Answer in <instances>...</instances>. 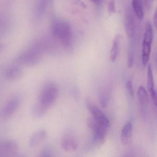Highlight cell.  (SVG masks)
Returning a JSON list of instances; mask_svg holds the SVG:
<instances>
[{"mask_svg": "<svg viewBox=\"0 0 157 157\" xmlns=\"http://www.w3.org/2000/svg\"><path fill=\"white\" fill-rule=\"evenodd\" d=\"M52 31L54 37L67 50L71 49L72 34L71 25L67 21L55 19L52 23Z\"/></svg>", "mask_w": 157, "mask_h": 157, "instance_id": "1", "label": "cell"}, {"mask_svg": "<svg viewBox=\"0 0 157 157\" xmlns=\"http://www.w3.org/2000/svg\"><path fill=\"white\" fill-rule=\"evenodd\" d=\"M43 51L42 43L36 42L18 55L16 59V62L24 66H34L40 61Z\"/></svg>", "mask_w": 157, "mask_h": 157, "instance_id": "2", "label": "cell"}, {"mask_svg": "<svg viewBox=\"0 0 157 157\" xmlns=\"http://www.w3.org/2000/svg\"><path fill=\"white\" fill-rule=\"evenodd\" d=\"M59 92V87L57 84L53 82L47 83L41 89L39 102L49 109L56 101Z\"/></svg>", "mask_w": 157, "mask_h": 157, "instance_id": "3", "label": "cell"}, {"mask_svg": "<svg viewBox=\"0 0 157 157\" xmlns=\"http://www.w3.org/2000/svg\"><path fill=\"white\" fill-rule=\"evenodd\" d=\"M154 39L153 28L149 22L146 23L142 50V63L146 66L150 59L152 44Z\"/></svg>", "mask_w": 157, "mask_h": 157, "instance_id": "4", "label": "cell"}, {"mask_svg": "<svg viewBox=\"0 0 157 157\" xmlns=\"http://www.w3.org/2000/svg\"><path fill=\"white\" fill-rule=\"evenodd\" d=\"M89 128L93 132L92 142L96 145H101L105 142L107 131L109 128L101 125L93 118H90L87 120Z\"/></svg>", "mask_w": 157, "mask_h": 157, "instance_id": "5", "label": "cell"}, {"mask_svg": "<svg viewBox=\"0 0 157 157\" xmlns=\"http://www.w3.org/2000/svg\"><path fill=\"white\" fill-rule=\"evenodd\" d=\"M20 103L21 99L19 96H15L10 99L0 110V120L10 119L18 109Z\"/></svg>", "mask_w": 157, "mask_h": 157, "instance_id": "6", "label": "cell"}, {"mask_svg": "<svg viewBox=\"0 0 157 157\" xmlns=\"http://www.w3.org/2000/svg\"><path fill=\"white\" fill-rule=\"evenodd\" d=\"M86 102L87 108L93 116V119L101 125L109 128L110 126V122L105 114L93 103L90 99H86Z\"/></svg>", "mask_w": 157, "mask_h": 157, "instance_id": "7", "label": "cell"}, {"mask_svg": "<svg viewBox=\"0 0 157 157\" xmlns=\"http://www.w3.org/2000/svg\"><path fill=\"white\" fill-rule=\"evenodd\" d=\"M124 26L126 35L129 38L134 37L136 31V21L131 9H128L125 13Z\"/></svg>", "mask_w": 157, "mask_h": 157, "instance_id": "8", "label": "cell"}, {"mask_svg": "<svg viewBox=\"0 0 157 157\" xmlns=\"http://www.w3.org/2000/svg\"><path fill=\"white\" fill-rule=\"evenodd\" d=\"M18 146L14 140H8L0 143V157H10L17 152Z\"/></svg>", "mask_w": 157, "mask_h": 157, "instance_id": "9", "label": "cell"}, {"mask_svg": "<svg viewBox=\"0 0 157 157\" xmlns=\"http://www.w3.org/2000/svg\"><path fill=\"white\" fill-rule=\"evenodd\" d=\"M61 144L63 149L67 152L75 151L78 147V142L75 137L69 134L63 135L62 138Z\"/></svg>", "mask_w": 157, "mask_h": 157, "instance_id": "10", "label": "cell"}, {"mask_svg": "<svg viewBox=\"0 0 157 157\" xmlns=\"http://www.w3.org/2000/svg\"><path fill=\"white\" fill-rule=\"evenodd\" d=\"M23 69L19 65H11L4 71L5 77L9 81H16L20 79L23 75Z\"/></svg>", "mask_w": 157, "mask_h": 157, "instance_id": "11", "label": "cell"}, {"mask_svg": "<svg viewBox=\"0 0 157 157\" xmlns=\"http://www.w3.org/2000/svg\"><path fill=\"white\" fill-rule=\"evenodd\" d=\"M132 138V125L128 122L123 127L121 132V140L122 144L124 146L131 144Z\"/></svg>", "mask_w": 157, "mask_h": 157, "instance_id": "12", "label": "cell"}, {"mask_svg": "<svg viewBox=\"0 0 157 157\" xmlns=\"http://www.w3.org/2000/svg\"><path fill=\"white\" fill-rule=\"evenodd\" d=\"M47 136V133L44 130H39L35 132L30 137L29 146L30 147H36L40 144Z\"/></svg>", "mask_w": 157, "mask_h": 157, "instance_id": "13", "label": "cell"}, {"mask_svg": "<svg viewBox=\"0 0 157 157\" xmlns=\"http://www.w3.org/2000/svg\"><path fill=\"white\" fill-rule=\"evenodd\" d=\"M121 42V36L119 35L116 36L113 40L112 47L110 53V60L112 62H114L119 55Z\"/></svg>", "mask_w": 157, "mask_h": 157, "instance_id": "14", "label": "cell"}, {"mask_svg": "<svg viewBox=\"0 0 157 157\" xmlns=\"http://www.w3.org/2000/svg\"><path fill=\"white\" fill-rule=\"evenodd\" d=\"M49 0H36L34 7V14L36 18L41 17L45 13Z\"/></svg>", "mask_w": 157, "mask_h": 157, "instance_id": "15", "label": "cell"}, {"mask_svg": "<svg viewBox=\"0 0 157 157\" xmlns=\"http://www.w3.org/2000/svg\"><path fill=\"white\" fill-rule=\"evenodd\" d=\"M132 6L134 12L137 18L140 20H143L144 17V3L142 0H132Z\"/></svg>", "mask_w": 157, "mask_h": 157, "instance_id": "16", "label": "cell"}, {"mask_svg": "<svg viewBox=\"0 0 157 157\" xmlns=\"http://www.w3.org/2000/svg\"><path fill=\"white\" fill-rule=\"evenodd\" d=\"M48 109L38 102L33 106L32 113L33 116L36 118H40L43 117L48 112Z\"/></svg>", "mask_w": 157, "mask_h": 157, "instance_id": "17", "label": "cell"}, {"mask_svg": "<svg viewBox=\"0 0 157 157\" xmlns=\"http://www.w3.org/2000/svg\"><path fill=\"white\" fill-rule=\"evenodd\" d=\"M138 99L141 104L147 106L149 102V98L145 88L143 86H140L137 91Z\"/></svg>", "mask_w": 157, "mask_h": 157, "instance_id": "18", "label": "cell"}, {"mask_svg": "<svg viewBox=\"0 0 157 157\" xmlns=\"http://www.w3.org/2000/svg\"><path fill=\"white\" fill-rule=\"evenodd\" d=\"M132 39L129 44V50L128 53V66L129 68L132 66L134 63L135 53V43L133 38H130Z\"/></svg>", "mask_w": 157, "mask_h": 157, "instance_id": "19", "label": "cell"}, {"mask_svg": "<svg viewBox=\"0 0 157 157\" xmlns=\"http://www.w3.org/2000/svg\"><path fill=\"white\" fill-rule=\"evenodd\" d=\"M147 88L149 92L155 89L154 77L151 65H149L147 68Z\"/></svg>", "mask_w": 157, "mask_h": 157, "instance_id": "20", "label": "cell"}, {"mask_svg": "<svg viewBox=\"0 0 157 157\" xmlns=\"http://www.w3.org/2000/svg\"><path fill=\"white\" fill-rule=\"evenodd\" d=\"M99 99L100 102L102 107H105L107 106L109 99V95L107 90H103L100 92L99 95Z\"/></svg>", "mask_w": 157, "mask_h": 157, "instance_id": "21", "label": "cell"}, {"mask_svg": "<svg viewBox=\"0 0 157 157\" xmlns=\"http://www.w3.org/2000/svg\"><path fill=\"white\" fill-rule=\"evenodd\" d=\"M40 154V156L41 157H48L52 156V150L50 147H45V148L42 149Z\"/></svg>", "mask_w": 157, "mask_h": 157, "instance_id": "22", "label": "cell"}, {"mask_svg": "<svg viewBox=\"0 0 157 157\" xmlns=\"http://www.w3.org/2000/svg\"><path fill=\"white\" fill-rule=\"evenodd\" d=\"M126 87L128 94L132 97H133L134 95V91L133 88L132 84L131 81H127Z\"/></svg>", "mask_w": 157, "mask_h": 157, "instance_id": "23", "label": "cell"}, {"mask_svg": "<svg viewBox=\"0 0 157 157\" xmlns=\"http://www.w3.org/2000/svg\"><path fill=\"white\" fill-rule=\"evenodd\" d=\"M108 11L110 14H113L116 11L115 3L113 0H111L109 2V4H108Z\"/></svg>", "mask_w": 157, "mask_h": 157, "instance_id": "24", "label": "cell"}, {"mask_svg": "<svg viewBox=\"0 0 157 157\" xmlns=\"http://www.w3.org/2000/svg\"><path fill=\"white\" fill-rule=\"evenodd\" d=\"M152 100L157 109V90L154 89L150 92Z\"/></svg>", "mask_w": 157, "mask_h": 157, "instance_id": "25", "label": "cell"}, {"mask_svg": "<svg viewBox=\"0 0 157 157\" xmlns=\"http://www.w3.org/2000/svg\"><path fill=\"white\" fill-rule=\"evenodd\" d=\"M154 0H143V3L147 10H150L153 6Z\"/></svg>", "mask_w": 157, "mask_h": 157, "instance_id": "26", "label": "cell"}, {"mask_svg": "<svg viewBox=\"0 0 157 157\" xmlns=\"http://www.w3.org/2000/svg\"><path fill=\"white\" fill-rule=\"evenodd\" d=\"M153 21H154V25H155V27L157 29V6L156 7L155 13H154Z\"/></svg>", "mask_w": 157, "mask_h": 157, "instance_id": "27", "label": "cell"}, {"mask_svg": "<svg viewBox=\"0 0 157 157\" xmlns=\"http://www.w3.org/2000/svg\"><path fill=\"white\" fill-rule=\"evenodd\" d=\"M5 47V44L4 43H0V53L4 50Z\"/></svg>", "mask_w": 157, "mask_h": 157, "instance_id": "28", "label": "cell"}, {"mask_svg": "<svg viewBox=\"0 0 157 157\" xmlns=\"http://www.w3.org/2000/svg\"><path fill=\"white\" fill-rule=\"evenodd\" d=\"M89 1L94 3L96 4H98L100 2V0H89Z\"/></svg>", "mask_w": 157, "mask_h": 157, "instance_id": "29", "label": "cell"}]
</instances>
